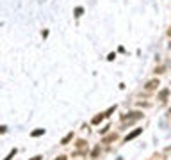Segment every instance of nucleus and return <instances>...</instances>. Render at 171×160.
I'll list each match as a JSON object with an SVG mask.
<instances>
[{
	"label": "nucleus",
	"mask_w": 171,
	"mask_h": 160,
	"mask_svg": "<svg viewBox=\"0 0 171 160\" xmlns=\"http://www.w3.org/2000/svg\"><path fill=\"white\" fill-rule=\"evenodd\" d=\"M141 118H143V114H141V112H130L128 116L125 114V116H123V125H127V123H128V125H132L134 121L141 119Z\"/></svg>",
	"instance_id": "obj_1"
},
{
	"label": "nucleus",
	"mask_w": 171,
	"mask_h": 160,
	"mask_svg": "<svg viewBox=\"0 0 171 160\" xmlns=\"http://www.w3.org/2000/svg\"><path fill=\"white\" fill-rule=\"evenodd\" d=\"M141 132H143V128H137V130L130 132V133H128V135H127V137H125V142H128V140L135 139V137H137V135H139V133H141Z\"/></svg>",
	"instance_id": "obj_2"
},
{
	"label": "nucleus",
	"mask_w": 171,
	"mask_h": 160,
	"mask_svg": "<svg viewBox=\"0 0 171 160\" xmlns=\"http://www.w3.org/2000/svg\"><path fill=\"white\" fill-rule=\"evenodd\" d=\"M157 85H159V80H150V82L146 84V91H153Z\"/></svg>",
	"instance_id": "obj_3"
},
{
	"label": "nucleus",
	"mask_w": 171,
	"mask_h": 160,
	"mask_svg": "<svg viewBox=\"0 0 171 160\" xmlns=\"http://www.w3.org/2000/svg\"><path fill=\"white\" fill-rule=\"evenodd\" d=\"M118 139V133H111V135H107V137H103V142L105 144H109V142H112V140Z\"/></svg>",
	"instance_id": "obj_4"
},
{
	"label": "nucleus",
	"mask_w": 171,
	"mask_h": 160,
	"mask_svg": "<svg viewBox=\"0 0 171 160\" xmlns=\"http://www.w3.org/2000/svg\"><path fill=\"white\" fill-rule=\"evenodd\" d=\"M168 94H169V89H162V91H161V94H159V100L164 101L166 98H168Z\"/></svg>",
	"instance_id": "obj_5"
},
{
	"label": "nucleus",
	"mask_w": 171,
	"mask_h": 160,
	"mask_svg": "<svg viewBox=\"0 0 171 160\" xmlns=\"http://www.w3.org/2000/svg\"><path fill=\"white\" fill-rule=\"evenodd\" d=\"M77 148H79V150H87V142H86V140H77Z\"/></svg>",
	"instance_id": "obj_6"
},
{
	"label": "nucleus",
	"mask_w": 171,
	"mask_h": 160,
	"mask_svg": "<svg viewBox=\"0 0 171 160\" xmlns=\"http://www.w3.org/2000/svg\"><path fill=\"white\" fill-rule=\"evenodd\" d=\"M103 118H105V114H100V116H95V118H93V121H91V123H93V125H98V123H100V121L103 119Z\"/></svg>",
	"instance_id": "obj_7"
},
{
	"label": "nucleus",
	"mask_w": 171,
	"mask_h": 160,
	"mask_svg": "<svg viewBox=\"0 0 171 160\" xmlns=\"http://www.w3.org/2000/svg\"><path fill=\"white\" fill-rule=\"evenodd\" d=\"M71 139H73V133H71V132H70V133H68V135H66V137H64V139L61 140V144H68V142H70Z\"/></svg>",
	"instance_id": "obj_8"
},
{
	"label": "nucleus",
	"mask_w": 171,
	"mask_h": 160,
	"mask_svg": "<svg viewBox=\"0 0 171 160\" xmlns=\"http://www.w3.org/2000/svg\"><path fill=\"white\" fill-rule=\"evenodd\" d=\"M43 133H45V130H43V128H39V130H34V132H32V137H39V135H43Z\"/></svg>",
	"instance_id": "obj_9"
},
{
	"label": "nucleus",
	"mask_w": 171,
	"mask_h": 160,
	"mask_svg": "<svg viewBox=\"0 0 171 160\" xmlns=\"http://www.w3.org/2000/svg\"><path fill=\"white\" fill-rule=\"evenodd\" d=\"M100 155V146H96L95 150H93V153H91V157H98Z\"/></svg>",
	"instance_id": "obj_10"
},
{
	"label": "nucleus",
	"mask_w": 171,
	"mask_h": 160,
	"mask_svg": "<svg viewBox=\"0 0 171 160\" xmlns=\"http://www.w3.org/2000/svg\"><path fill=\"white\" fill-rule=\"evenodd\" d=\"M82 13H84V9H82V7H77V9H75V16L79 18V16H82Z\"/></svg>",
	"instance_id": "obj_11"
},
{
	"label": "nucleus",
	"mask_w": 171,
	"mask_h": 160,
	"mask_svg": "<svg viewBox=\"0 0 171 160\" xmlns=\"http://www.w3.org/2000/svg\"><path fill=\"white\" fill-rule=\"evenodd\" d=\"M14 155H16V150H11L9 157H5V158H4V160H11V158H13V157H14Z\"/></svg>",
	"instance_id": "obj_12"
},
{
	"label": "nucleus",
	"mask_w": 171,
	"mask_h": 160,
	"mask_svg": "<svg viewBox=\"0 0 171 160\" xmlns=\"http://www.w3.org/2000/svg\"><path fill=\"white\" fill-rule=\"evenodd\" d=\"M55 160H66V157H57Z\"/></svg>",
	"instance_id": "obj_13"
},
{
	"label": "nucleus",
	"mask_w": 171,
	"mask_h": 160,
	"mask_svg": "<svg viewBox=\"0 0 171 160\" xmlns=\"http://www.w3.org/2000/svg\"><path fill=\"white\" fill-rule=\"evenodd\" d=\"M30 160H41V157L38 155V157H34V158H30Z\"/></svg>",
	"instance_id": "obj_14"
},
{
	"label": "nucleus",
	"mask_w": 171,
	"mask_h": 160,
	"mask_svg": "<svg viewBox=\"0 0 171 160\" xmlns=\"http://www.w3.org/2000/svg\"><path fill=\"white\" fill-rule=\"evenodd\" d=\"M168 36H171V29H169V30H168Z\"/></svg>",
	"instance_id": "obj_15"
}]
</instances>
